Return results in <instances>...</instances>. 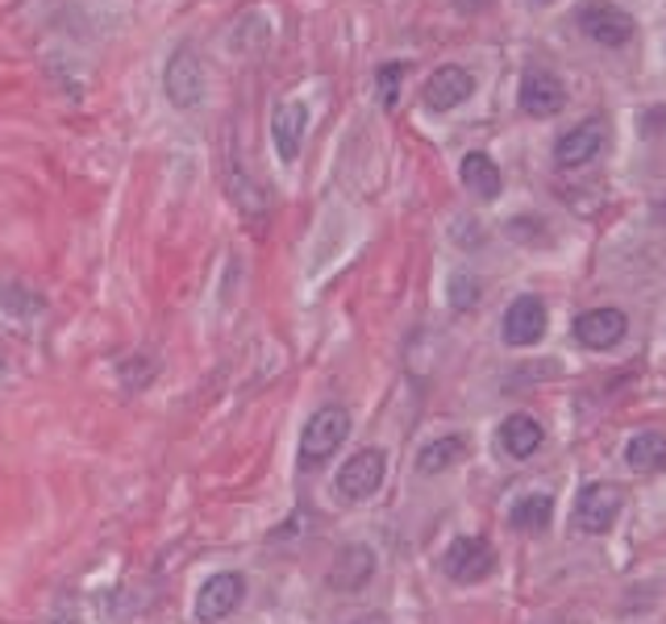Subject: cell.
<instances>
[{
    "label": "cell",
    "mask_w": 666,
    "mask_h": 624,
    "mask_svg": "<svg viewBox=\"0 0 666 624\" xmlns=\"http://www.w3.org/2000/svg\"><path fill=\"white\" fill-rule=\"evenodd\" d=\"M346 434H350V413L346 408H321L301 434V467H321L325 458L346 441Z\"/></svg>",
    "instance_id": "obj_1"
},
{
    "label": "cell",
    "mask_w": 666,
    "mask_h": 624,
    "mask_svg": "<svg viewBox=\"0 0 666 624\" xmlns=\"http://www.w3.org/2000/svg\"><path fill=\"white\" fill-rule=\"evenodd\" d=\"M163 92L175 109H196L205 100V67H200V55L192 46H175V55L167 58Z\"/></svg>",
    "instance_id": "obj_2"
},
{
    "label": "cell",
    "mask_w": 666,
    "mask_h": 624,
    "mask_svg": "<svg viewBox=\"0 0 666 624\" xmlns=\"http://www.w3.org/2000/svg\"><path fill=\"white\" fill-rule=\"evenodd\" d=\"M579 25H583V34L591 42H600V46H625L633 39V18H629L625 9H616L609 0H591L579 9Z\"/></svg>",
    "instance_id": "obj_3"
},
{
    "label": "cell",
    "mask_w": 666,
    "mask_h": 624,
    "mask_svg": "<svg viewBox=\"0 0 666 624\" xmlns=\"http://www.w3.org/2000/svg\"><path fill=\"white\" fill-rule=\"evenodd\" d=\"M621 488H612V483H588L583 492H579V504H575V525L583 533H604L616 525V516H621Z\"/></svg>",
    "instance_id": "obj_4"
},
{
    "label": "cell",
    "mask_w": 666,
    "mask_h": 624,
    "mask_svg": "<svg viewBox=\"0 0 666 624\" xmlns=\"http://www.w3.org/2000/svg\"><path fill=\"white\" fill-rule=\"evenodd\" d=\"M446 574L455 579V583H479V579H488L495 570V554L492 546L483 541V537H458L450 541L446 549Z\"/></svg>",
    "instance_id": "obj_5"
},
{
    "label": "cell",
    "mask_w": 666,
    "mask_h": 624,
    "mask_svg": "<svg viewBox=\"0 0 666 624\" xmlns=\"http://www.w3.org/2000/svg\"><path fill=\"white\" fill-rule=\"evenodd\" d=\"M629 333V317L621 308H588L575 317V338L583 341L588 350H612L621 346Z\"/></svg>",
    "instance_id": "obj_6"
},
{
    "label": "cell",
    "mask_w": 666,
    "mask_h": 624,
    "mask_svg": "<svg viewBox=\"0 0 666 624\" xmlns=\"http://www.w3.org/2000/svg\"><path fill=\"white\" fill-rule=\"evenodd\" d=\"M242 595H247V579H242V574H233V570L212 574L209 583L200 587V595H196V616L209 624L226 621L229 612L242 604Z\"/></svg>",
    "instance_id": "obj_7"
},
{
    "label": "cell",
    "mask_w": 666,
    "mask_h": 624,
    "mask_svg": "<svg viewBox=\"0 0 666 624\" xmlns=\"http://www.w3.org/2000/svg\"><path fill=\"white\" fill-rule=\"evenodd\" d=\"M600 146H604V121L588 117V121H579L575 130H567L554 142V163L558 167H583L588 158L600 154Z\"/></svg>",
    "instance_id": "obj_8"
},
{
    "label": "cell",
    "mask_w": 666,
    "mask_h": 624,
    "mask_svg": "<svg viewBox=\"0 0 666 624\" xmlns=\"http://www.w3.org/2000/svg\"><path fill=\"white\" fill-rule=\"evenodd\" d=\"M383 467H387V462H383V450H359V455L338 471V492H342L346 500L375 495L383 483Z\"/></svg>",
    "instance_id": "obj_9"
},
{
    "label": "cell",
    "mask_w": 666,
    "mask_h": 624,
    "mask_svg": "<svg viewBox=\"0 0 666 624\" xmlns=\"http://www.w3.org/2000/svg\"><path fill=\"white\" fill-rule=\"evenodd\" d=\"M471 92H476V79H471L467 67H438L434 76L425 79V105L434 113H450L462 100H471Z\"/></svg>",
    "instance_id": "obj_10"
},
{
    "label": "cell",
    "mask_w": 666,
    "mask_h": 624,
    "mask_svg": "<svg viewBox=\"0 0 666 624\" xmlns=\"http://www.w3.org/2000/svg\"><path fill=\"white\" fill-rule=\"evenodd\" d=\"M546 304L537 300V296H516L509 304V313H504V341L509 346H533V341H542L546 333Z\"/></svg>",
    "instance_id": "obj_11"
},
{
    "label": "cell",
    "mask_w": 666,
    "mask_h": 624,
    "mask_svg": "<svg viewBox=\"0 0 666 624\" xmlns=\"http://www.w3.org/2000/svg\"><path fill=\"white\" fill-rule=\"evenodd\" d=\"M567 105V88L563 79L550 76V72H529L521 79V109L529 117H554Z\"/></svg>",
    "instance_id": "obj_12"
},
{
    "label": "cell",
    "mask_w": 666,
    "mask_h": 624,
    "mask_svg": "<svg viewBox=\"0 0 666 624\" xmlns=\"http://www.w3.org/2000/svg\"><path fill=\"white\" fill-rule=\"evenodd\" d=\"M305 130H308V109L301 100H284L275 109V121H271V133H275V151L284 163H292L301 146H305Z\"/></svg>",
    "instance_id": "obj_13"
},
{
    "label": "cell",
    "mask_w": 666,
    "mask_h": 624,
    "mask_svg": "<svg viewBox=\"0 0 666 624\" xmlns=\"http://www.w3.org/2000/svg\"><path fill=\"white\" fill-rule=\"evenodd\" d=\"M542 441H546V429L533 420L529 413H513L504 425H500V450L509 458H533L542 450Z\"/></svg>",
    "instance_id": "obj_14"
},
{
    "label": "cell",
    "mask_w": 666,
    "mask_h": 624,
    "mask_svg": "<svg viewBox=\"0 0 666 624\" xmlns=\"http://www.w3.org/2000/svg\"><path fill=\"white\" fill-rule=\"evenodd\" d=\"M371 574H375V554L367 546H346L342 554H338L334 570H329V587H334V591H359Z\"/></svg>",
    "instance_id": "obj_15"
},
{
    "label": "cell",
    "mask_w": 666,
    "mask_h": 624,
    "mask_svg": "<svg viewBox=\"0 0 666 624\" xmlns=\"http://www.w3.org/2000/svg\"><path fill=\"white\" fill-rule=\"evenodd\" d=\"M462 184H467V191H476L479 200H495L504 179H500V167H495L488 154L471 151L462 158Z\"/></svg>",
    "instance_id": "obj_16"
},
{
    "label": "cell",
    "mask_w": 666,
    "mask_h": 624,
    "mask_svg": "<svg viewBox=\"0 0 666 624\" xmlns=\"http://www.w3.org/2000/svg\"><path fill=\"white\" fill-rule=\"evenodd\" d=\"M625 462L633 467V471H642V474L666 471V437H663V434H637V437H629Z\"/></svg>",
    "instance_id": "obj_17"
},
{
    "label": "cell",
    "mask_w": 666,
    "mask_h": 624,
    "mask_svg": "<svg viewBox=\"0 0 666 624\" xmlns=\"http://www.w3.org/2000/svg\"><path fill=\"white\" fill-rule=\"evenodd\" d=\"M509 521H513V525H516L521 533H542V529H550V521H554V500H550L546 492L525 495V500H516V504H513Z\"/></svg>",
    "instance_id": "obj_18"
},
{
    "label": "cell",
    "mask_w": 666,
    "mask_h": 624,
    "mask_svg": "<svg viewBox=\"0 0 666 624\" xmlns=\"http://www.w3.org/2000/svg\"><path fill=\"white\" fill-rule=\"evenodd\" d=\"M462 455H467V441H462V437H438V441H429V446L421 450L417 471L421 474H441V471H450Z\"/></svg>",
    "instance_id": "obj_19"
},
{
    "label": "cell",
    "mask_w": 666,
    "mask_h": 624,
    "mask_svg": "<svg viewBox=\"0 0 666 624\" xmlns=\"http://www.w3.org/2000/svg\"><path fill=\"white\" fill-rule=\"evenodd\" d=\"M450 304H455L458 313L476 308L479 304V280L476 275H455V280H450Z\"/></svg>",
    "instance_id": "obj_20"
},
{
    "label": "cell",
    "mask_w": 666,
    "mask_h": 624,
    "mask_svg": "<svg viewBox=\"0 0 666 624\" xmlns=\"http://www.w3.org/2000/svg\"><path fill=\"white\" fill-rule=\"evenodd\" d=\"M400 79H404V72H400V63H387V67H380V76H375V84H380V100L383 109H392L400 96Z\"/></svg>",
    "instance_id": "obj_21"
},
{
    "label": "cell",
    "mask_w": 666,
    "mask_h": 624,
    "mask_svg": "<svg viewBox=\"0 0 666 624\" xmlns=\"http://www.w3.org/2000/svg\"><path fill=\"white\" fill-rule=\"evenodd\" d=\"M646 125H649V130L666 133V105H658V109H649V113H646Z\"/></svg>",
    "instance_id": "obj_22"
},
{
    "label": "cell",
    "mask_w": 666,
    "mask_h": 624,
    "mask_svg": "<svg viewBox=\"0 0 666 624\" xmlns=\"http://www.w3.org/2000/svg\"><path fill=\"white\" fill-rule=\"evenodd\" d=\"M654 221H666V200L663 205H654Z\"/></svg>",
    "instance_id": "obj_23"
},
{
    "label": "cell",
    "mask_w": 666,
    "mask_h": 624,
    "mask_svg": "<svg viewBox=\"0 0 666 624\" xmlns=\"http://www.w3.org/2000/svg\"><path fill=\"white\" fill-rule=\"evenodd\" d=\"M533 4H554V0H533Z\"/></svg>",
    "instance_id": "obj_24"
},
{
    "label": "cell",
    "mask_w": 666,
    "mask_h": 624,
    "mask_svg": "<svg viewBox=\"0 0 666 624\" xmlns=\"http://www.w3.org/2000/svg\"><path fill=\"white\" fill-rule=\"evenodd\" d=\"M367 624H375V621H367Z\"/></svg>",
    "instance_id": "obj_25"
}]
</instances>
